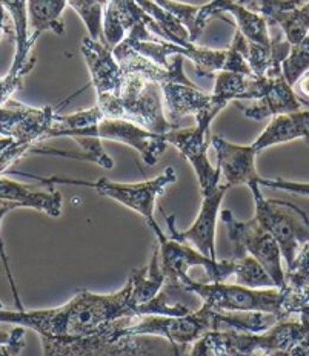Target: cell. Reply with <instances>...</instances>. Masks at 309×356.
I'll use <instances>...</instances> for the list:
<instances>
[{"label": "cell", "mask_w": 309, "mask_h": 356, "mask_svg": "<svg viewBox=\"0 0 309 356\" xmlns=\"http://www.w3.org/2000/svg\"><path fill=\"white\" fill-rule=\"evenodd\" d=\"M56 117L54 106L31 108L10 100L0 108V138H13L20 145L34 147L45 140Z\"/></svg>", "instance_id": "cell-12"}, {"label": "cell", "mask_w": 309, "mask_h": 356, "mask_svg": "<svg viewBox=\"0 0 309 356\" xmlns=\"http://www.w3.org/2000/svg\"><path fill=\"white\" fill-rule=\"evenodd\" d=\"M10 31H11L10 26H6V11L3 10V6L0 5V39H2L3 34Z\"/></svg>", "instance_id": "cell-43"}, {"label": "cell", "mask_w": 309, "mask_h": 356, "mask_svg": "<svg viewBox=\"0 0 309 356\" xmlns=\"http://www.w3.org/2000/svg\"><path fill=\"white\" fill-rule=\"evenodd\" d=\"M95 105L105 118L131 122L150 132L168 134L175 129L165 115L161 88L134 72L122 71L119 92L97 99Z\"/></svg>", "instance_id": "cell-2"}, {"label": "cell", "mask_w": 309, "mask_h": 356, "mask_svg": "<svg viewBox=\"0 0 309 356\" xmlns=\"http://www.w3.org/2000/svg\"><path fill=\"white\" fill-rule=\"evenodd\" d=\"M234 259V258H232ZM235 272L234 277L239 286L249 289H269L276 287L274 281L269 277V273L263 269V266L254 259L253 257H244L234 259Z\"/></svg>", "instance_id": "cell-33"}, {"label": "cell", "mask_w": 309, "mask_h": 356, "mask_svg": "<svg viewBox=\"0 0 309 356\" xmlns=\"http://www.w3.org/2000/svg\"><path fill=\"white\" fill-rule=\"evenodd\" d=\"M185 291L179 283H165L161 291L148 302L137 307V315L157 316H187L196 312L191 304L180 300V293Z\"/></svg>", "instance_id": "cell-30"}, {"label": "cell", "mask_w": 309, "mask_h": 356, "mask_svg": "<svg viewBox=\"0 0 309 356\" xmlns=\"http://www.w3.org/2000/svg\"><path fill=\"white\" fill-rule=\"evenodd\" d=\"M138 24H145L152 34L161 37L156 20L150 17L134 0H106L103 11V35L108 47L114 49L128 35L132 26Z\"/></svg>", "instance_id": "cell-16"}, {"label": "cell", "mask_w": 309, "mask_h": 356, "mask_svg": "<svg viewBox=\"0 0 309 356\" xmlns=\"http://www.w3.org/2000/svg\"><path fill=\"white\" fill-rule=\"evenodd\" d=\"M160 88L164 94L165 115L175 129H179V122L183 117H197L211 109L222 111L230 103L219 95L203 92L196 85L168 81V83L160 85Z\"/></svg>", "instance_id": "cell-14"}, {"label": "cell", "mask_w": 309, "mask_h": 356, "mask_svg": "<svg viewBox=\"0 0 309 356\" xmlns=\"http://www.w3.org/2000/svg\"><path fill=\"white\" fill-rule=\"evenodd\" d=\"M166 277L160 266V250L154 249V254L150 264L141 270H134L131 273L128 283L131 286V300L136 306L148 302L156 296L161 287L165 286Z\"/></svg>", "instance_id": "cell-28"}, {"label": "cell", "mask_w": 309, "mask_h": 356, "mask_svg": "<svg viewBox=\"0 0 309 356\" xmlns=\"http://www.w3.org/2000/svg\"><path fill=\"white\" fill-rule=\"evenodd\" d=\"M301 312H306V314H308V315H309V307H306V309H303V310H301ZM301 312H300V314H301ZM300 314H299V315H300Z\"/></svg>", "instance_id": "cell-47"}, {"label": "cell", "mask_w": 309, "mask_h": 356, "mask_svg": "<svg viewBox=\"0 0 309 356\" xmlns=\"http://www.w3.org/2000/svg\"><path fill=\"white\" fill-rule=\"evenodd\" d=\"M219 109H211L196 117V126L189 129H174L165 134L166 142L177 147L196 170L202 195L209 194L220 184V169L212 168L208 160V132Z\"/></svg>", "instance_id": "cell-10"}, {"label": "cell", "mask_w": 309, "mask_h": 356, "mask_svg": "<svg viewBox=\"0 0 309 356\" xmlns=\"http://www.w3.org/2000/svg\"><path fill=\"white\" fill-rule=\"evenodd\" d=\"M257 8L267 22L282 28L285 39L291 47L309 34V5L301 8H283L277 0H257Z\"/></svg>", "instance_id": "cell-22"}, {"label": "cell", "mask_w": 309, "mask_h": 356, "mask_svg": "<svg viewBox=\"0 0 309 356\" xmlns=\"http://www.w3.org/2000/svg\"><path fill=\"white\" fill-rule=\"evenodd\" d=\"M286 287L292 291H301L309 287V243L300 250L296 261L285 272Z\"/></svg>", "instance_id": "cell-36"}, {"label": "cell", "mask_w": 309, "mask_h": 356, "mask_svg": "<svg viewBox=\"0 0 309 356\" xmlns=\"http://www.w3.org/2000/svg\"><path fill=\"white\" fill-rule=\"evenodd\" d=\"M0 356H13V355L10 353L8 347H6V346H2V347H0Z\"/></svg>", "instance_id": "cell-45"}, {"label": "cell", "mask_w": 309, "mask_h": 356, "mask_svg": "<svg viewBox=\"0 0 309 356\" xmlns=\"http://www.w3.org/2000/svg\"><path fill=\"white\" fill-rule=\"evenodd\" d=\"M77 142V145L82 147L84 152L76 155L74 159L79 160H86V161H93L95 165H99L105 169H113L114 168V161L106 154V151L103 149L102 146V140L99 137L94 136H76L72 137Z\"/></svg>", "instance_id": "cell-35"}, {"label": "cell", "mask_w": 309, "mask_h": 356, "mask_svg": "<svg viewBox=\"0 0 309 356\" xmlns=\"http://www.w3.org/2000/svg\"><path fill=\"white\" fill-rule=\"evenodd\" d=\"M76 136H94L100 140H113V142L128 145L141 154L148 166L157 165L159 159L165 154L169 145L165 134L150 132L131 122L114 120V118H103L97 126L70 132L66 137L72 138Z\"/></svg>", "instance_id": "cell-11"}, {"label": "cell", "mask_w": 309, "mask_h": 356, "mask_svg": "<svg viewBox=\"0 0 309 356\" xmlns=\"http://www.w3.org/2000/svg\"><path fill=\"white\" fill-rule=\"evenodd\" d=\"M3 309V304L2 302H0V310H2Z\"/></svg>", "instance_id": "cell-48"}, {"label": "cell", "mask_w": 309, "mask_h": 356, "mask_svg": "<svg viewBox=\"0 0 309 356\" xmlns=\"http://www.w3.org/2000/svg\"><path fill=\"white\" fill-rule=\"evenodd\" d=\"M212 332L262 333L276 325L278 316L264 312H216L212 310Z\"/></svg>", "instance_id": "cell-26"}, {"label": "cell", "mask_w": 309, "mask_h": 356, "mask_svg": "<svg viewBox=\"0 0 309 356\" xmlns=\"http://www.w3.org/2000/svg\"><path fill=\"white\" fill-rule=\"evenodd\" d=\"M80 51L86 62L91 76V85L95 89L97 99L116 95L122 83V70L116 60L113 48L108 44L85 37L80 44Z\"/></svg>", "instance_id": "cell-15"}, {"label": "cell", "mask_w": 309, "mask_h": 356, "mask_svg": "<svg viewBox=\"0 0 309 356\" xmlns=\"http://www.w3.org/2000/svg\"><path fill=\"white\" fill-rule=\"evenodd\" d=\"M68 5L82 19L91 39L106 44L103 35V11L106 0H68Z\"/></svg>", "instance_id": "cell-32"}, {"label": "cell", "mask_w": 309, "mask_h": 356, "mask_svg": "<svg viewBox=\"0 0 309 356\" xmlns=\"http://www.w3.org/2000/svg\"><path fill=\"white\" fill-rule=\"evenodd\" d=\"M137 315L131 300V286L111 295H97L82 289L62 307L48 310H0V323L17 324L39 333L42 339L77 341L99 335L108 325Z\"/></svg>", "instance_id": "cell-1"}, {"label": "cell", "mask_w": 309, "mask_h": 356, "mask_svg": "<svg viewBox=\"0 0 309 356\" xmlns=\"http://www.w3.org/2000/svg\"><path fill=\"white\" fill-rule=\"evenodd\" d=\"M6 346L11 355L19 353L25 346V330L22 325H17L11 333L0 330V347Z\"/></svg>", "instance_id": "cell-39"}, {"label": "cell", "mask_w": 309, "mask_h": 356, "mask_svg": "<svg viewBox=\"0 0 309 356\" xmlns=\"http://www.w3.org/2000/svg\"><path fill=\"white\" fill-rule=\"evenodd\" d=\"M228 189H230V186L222 183L209 194L203 195L200 212H198L194 225L188 231H177V227H175V215H166L164 212L169 231V238L183 243H193L202 255L216 259V221L220 204H222Z\"/></svg>", "instance_id": "cell-13"}, {"label": "cell", "mask_w": 309, "mask_h": 356, "mask_svg": "<svg viewBox=\"0 0 309 356\" xmlns=\"http://www.w3.org/2000/svg\"><path fill=\"white\" fill-rule=\"evenodd\" d=\"M211 145L214 146L217 154V168L223 175L225 184L249 186L253 181L259 180V174L255 170V155L253 146H240L226 142L225 138L214 136L211 138Z\"/></svg>", "instance_id": "cell-17"}, {"label": "cell", "mask_w": 309, "mask_h": 356, "mask_svg": "<svg viewBox=\"0 0 309 356\" xmlns=\"http://www.w3.org/2000/svg\"><path fill=\"white\" fill-rule=\"evenodd\" d=\"M257 183H259L260 186H267L271 189H280V191H286V192H292V194H297V195L309 197V183L286 181V180H282V178L271 180V178H262V177H259Z\"/></svg>", "instance_id": "cell-38"}, {"label": "cell", "mask_w": 309, "mask_h": 356, "mask_svg": "<svg viewBox=\"0 0 309 356\" xmlns=\"http://www.w3.org/2000/svg\"><path fill=\"white\" fill-rule=\"evenodd\" d=\"M49 191H33L26 184L0 178V202L14 203L19 207H33L40 212L48 213L49 217H58L62 213V195L54 188Z\"/></svg>", "instance_id": "cell-19"}, {"label": "cell", "mask_w": 309, "mask_h": 356, "mask_svg": "<svg viewBox=\"0 0 309 356\" xmlns=\"http://www.w3.org/2000/svg\"><path fill=\"white\" fill-rule=\"evenodd\" d=\"M183 60L185 57L183 56H174L171 62V68H161V66L152 63L151 60L141 56L131 54L125 57L122 62H119L120 70L123 72H134L142 76L145 80L152 81V83H157L159 86L168 83V81H177V83H185V85H194L191 83L189 79L183 72Z\"/></svg>", "instance_id": "cell-27"}, {"label": "cell", "mask_w": 309, "mask_h": 356, "mask_svg": "<svg viewBox=\"0 0 309 356\" xmlns=\"http://www.w3.org/2000/svg\"><path fill=\"white\" fill-rule=\"evenodd\" d=\"M282 71L292 88L309 71V34L297 44H292L288 57L282 63Z\"/></svg>", "instance_id": "cell-34"}, {"label": "cell", "mask_w": 309, "mask_h": 356, "mask_svg": "<svg viewBox=\"0 0 309 356\" xmlns=\"http://www.w3.org/2000/svg\"><path fill=\"white\" fill-rule=\"evenodd\" d=\"M173 348H174V356H185V350H187L185 346L173 344Z\"/></svg>", "instance_id": "cell-44"}, {"label": "cell", "mask_w": 309, "mask_h": 356, "mask_svg": "<svg viewBox=\"0 0 309 356\" xmlns=\"http://www.w3.org/2000/svg\"><path fill=\"white\" fill-rule=\"evenodd\" d=\"M255 202V220L269 235L274 236L288 267L296 261L300 250L309 243V218L303 209L290 202L264 198L260 184L248 186Z\"/></svg>", "instance_id": "cell-5"}, {"label": "cell", "mask_w": 309, "mask_h": 356, "mask_svg": "<svg viewBox=\"0 0 309 356\" xmlns=\"http://www.w3.org/2000/svg\"><path fill=\"white\" fill-rule=\"evenodd\" d=\"M271 77L245 76L239 72L222 71L217 74L212 94L228 102L232 100H260L269 86Z\"/></svg>", "instance_id": "cell-24"}, {"label": "cell", "mask_w": 309, "mask_h": 356, "mask_svg": "<svg viewBox=\"0 0 309 356\" xmlns=\"http://www.w3.org/2000/svg\"><path fill=\"white\" fill-rule=\"evenodd\" d=\"M22 79L24 76L22 74H6L3 79H0V108H2L6 102L11 100V95L22 88Z\"/></svg>", "instance_id": "cell-40"}, {"label": "cell", "mask_w": 309, "mask_h": 356, "mask_svg": "<svg viewBox=\"0 0 309 356\" xmlns=\"http://www.w3.org/2000/svg\"><path fill=\"white\" fill-rule=\"evenodd\" d=\"M103 118H105V115H103V113L97 105L71 115L56 114L53 126H51V129L47 132L45 140L54 138V137H66L70 132L91 128V126H97Z\"/></svg>", "instance_id": "cell-31"}, {"label": "cell", "mask_w": 309, "mask_h": 356, "mask_svg": "<svg viewBox=\"0 0 309 356\" xmlns=\"http://www.w3.org/2000/svg\"><path fill=\"white\" fill-rule=\"evenodd\" d=\"M297 138H306L309 142V109L274 115L267 129L260 134V137L251 146L259 154L269 146L288 143Z\"/></svg>", "instance_id": "cell-21"}, {"label": "cell", "mask_w": 309, "mask_h": 356, "mask_svg": "<svg viewBox=\"0 0 309 356\" xmlns=\"http://www.w3.org/2000/svg\"><path fill=\"white\" fill-rule=\"evenodd\" d=\"M235 2H239L240 5H244V3H246V2H248V0H235Z\"/></svg>", "instance_id": "cell-46"}, {"label": "cell", "mask_w": 309, "mask_h": 356, "mask_svg": "<svg viewBox=\"0 0 309 356\" xmlns=\"http://www.w3.org/2000/svg\"><path fill=\"white\" fill-rule=\"evenodd\" d=\"M0 5L10 14L14 39H16V54H14L10 74L26 76L35 65V57L31 56L33 47L29 44L28 0H0Z\"/></svg>", "instance_id": "cell-20"}, {"label": "cell", "mask_w": 309, "mask_h": 356, "mask_svg": "<svg viewBox=\"0 0 309 356\" xmlns=\"http://www.w3.org/2000/svg\"><path fill=\"white\" fill-rule=\"evenodd\" d=\"M220 14L228 13L237 22V29L244 34L248 40L254 43L269 47L271 39L268 33V22L260 14L249 11L244 5H240L235 0H217Z\"/></svg>", "instance_id": "cell-29"}, {"label": "cell", "mask_w": 309, "mask_h": 356, "mask_svg": "<svg viewBox=\"0 0 309 356\" xmlns=\"http://www.w3.org/2000/svg\"><path fill=\"white\" fill-rule=\"evenodd\" d=\"M177 283L193 292L202 300L203 306L216 312H264L278 316V320H288L285 315L283 302L286 287L249 289L239 284L212 283L206 284L196 281L189 275L182 277Z\"/></svg>", "instance_id": "cell-4"}, {"label": "cell", "mask_w": 309, "mask_h": 356, "mask_svg": "<svg viewBox=\"0 0 309 356\" xmlns=\"http://www.w3.org/2000/svg\"><path fill=\"white\" fill-rule=\"evenodd\" d=\"M19 175H25L28 178H34L40 183L47 184L48 188H54V184H74V186H88L99 192L103 197H109L116 200V202L122 203L123 206L129 207V209L141 213L142 217L150 222L154 220V206H156L157 198L164 194L165 189L177 180L174 168H166L164 174L152 178V180L136 183V184H125V183H113L106 180V178H100L97 181H82V180H72V178H62V177H38L33 174H24V172H14Z\"/></svg>", "instance_id": "cell-6"}, {"label": "cell", "mask_w": 309, "mask_h": 356, "mask_svg": "<svg viewBox=\"0 0 309 356\" xmlns=\"http://www.w3.org/2000/svg\"><path fill=\"white\" fill-rule=\"evenodd\" d=\"M189 356H217L209 333H206L203 338L196 341L193 348H191Z\"/></svg>", "instance_id": "cell-41"}, {"label": "cell", "mask_w": 309, "mask_h": 356, "mask_svg": "<svg viewBox=\"0 0 309 356\" xmlns=\"http://www.w3.org/2000/svg\"><path fill=\"white\" fill-rule=\"evenodd\" d=\"M212 310L202 304L193 314L187 316H132L123 318L119 327L120 338L132 337H160L171 344L191 346L212 332Z\"/></svg>", "instance_id": "cell-7"}, {"label": "cell", "mask_w": 309, "mask_h": 356, "mask_svg": "<svg viewBox=\"0 0 309 356\" xmlns=\"http://www.w3.org/2000/svg\"><path fill=\"white\" fill-rule=\"evenodd\" d=\"M148 226L152 229L154 234L157 235L159 240V250H160V266L164 270L166 281L165 283H177V281L188 275L191 267H202L205 269L211 283H225V281L234 275L235 272V261L231 259H211L202 255L198 250L187 246V243L175 241L161 232V229L152 220L148 222Z\"/></svg>", "instance_id": "cell-9"}, {"label": "cell", "mask_w": 309, "mask_h": 356, "mask_svg": "<svg viewBox=\"0 0 309 356\" xmlns=\"http://www.w3.org/2000/svg\"><path fill=\"white\" fill-rule=\"evenodd\" d=\"M17 204L14 203H5V202H0V222H2L3 217L8 212L17 209ZM0 258H2V263H3V267H5V272L6 275H8V280H10V284H11V291H13V295H14V301H16V306L19 310H25L24 309V304H22L20 301V296L17 293V287H16V281H14L13 278V273H11V269H10V264H8V257H6V252H5V244H3V240H2V235H0Z\"/></svg>", "instance_id": "cell-37"}, {"label": "cell", "mask_w": 309, "mask_h": 356, "mask_svg": "<svg viewBox=\"0 0 309 356\" xmlns=\"http://www.w3.org/2000/svg\"><path fill=\"white\" fill-rule=\"evenodd\" d=\"M68 0H28V25L29 44L34 47L39 37L45 31L58 35L65 33L62 13Z\"/></svg>", "instance_id": "cell-25"}, {"label": "cell", "mask_w": 309, "mask_h": 356, "mask_svg": "<svg viewBox=\"0 0 309 356\" xmlns=\"http://www.w3.org/2000/svg\"><path fill=\"white\" fill-rule=\"evenodd\" d=\"M294 86H297V89H294V91H296L301 105H309V71L303 74Z\"/></svg>", "instance_id": "cell-42"}, {"label": "cell", "mask_w": 309, "mask_h": 356, "mask_svg": "<svg viewBox=\"0 0 309 356\" xmlns=\"http://www.w3.org/2000/svg\"><path fill=\"white\" fill-rule=\"evenodd\" d=\"M220 218L225 222L228 236L234 246L231 258H244L249 254V257L257 259L263 266V269L269 273L276 287L285 289L286 278L282 267L283 255L274 236L264 231L255 218L239 221L231 211H223L220 213Z\"/></svg>", "instance_id": "cell-8"}, {"label": "cell", "mask_w": 309, "mask_h": 356, "mask_svg": "<svg viewBox=\"0 0 309 356\" xmlns=\"http://www.w3.org/2000/svg\"><path fill=\"white\" fill-rule=\"evenodd\" d=\"M217 356H283L309 338V315L288 318L262 333L209 332Z\"/></svg>", "instance_id": "cell-3"}, {"label": "cell", "mask_w": 309, "mask_h": 356, "mask_svg": "<svg viewBox=\"0 0 309 356\" xmlns=\"http://www.w3.org/2000/svg\"><path fill=\"white\" fill-rule=\"evenodd\" d=\"M301 111V103L294 88L286 81L283 74L272 77L269 86L257 105L245 108L244 114L253 120H263L267 117L291 114Z\"/></svg>", "instance_id": "cell-18"}, {"label": "cell", "mask_w": 309, "mask_h": 356, "mask_svg": "<svg viewBox=\"0 0 309 356\" xmlns=\"http://www.w3.org/2000/svg\"><path fill=\"white\" fill-rule=\"evenodd\" d=\"M185 58L194 63L198 76H212L214 72H239L245 76H254L251 68L232 47L228 49L198 48L196 44L189 47Z\"/></svg>", "instance_id": "cell-23"}]
</instances>
